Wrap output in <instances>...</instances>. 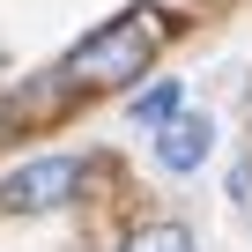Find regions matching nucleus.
<instances>
[{
    "instance_id": "2",
    "label": "nucleus",
    "mask_w": 252,
    "mask_h": 252,
    "mask_svg": "<svg viewBox=\"0 0 252 252\" xmlns=\"http://www.w3.org/2000/svg\"><path fill=\"white\" fill-rule=\"evenodd\" d=\"M74 178H82V163H74V156H37V163H23L8 186H0V208H8V215L60 208V200L74 193Z\"/></svg>"
},
{
    "instance_id": "1",
    "label": "nucleus",
    "mask_w": 252,
    "mask_h": 252,
    "mask_svg": "<svg viewBox=\"0 0 252 252\" xmlns=\"http://www.w3.org/2000/svg\"><path fill=\"white\" fill-rule=\"evenodd\" d=\"M156 52H163V15L156 8H126V15H111L104 30H89L67 52V82H89V89L134 82V74H149Z\"/></svg>"
},
{
    "instance_id": "4",
    "label": "nucleus",
    "mask_w": 252,
    "mask_h": 252,
    "mask_svg": "<svg viewBox=\"0 0 252 252\" xmlns=\"http://www.w3.org/2000/svg\"><path fill=\"white\" fill-rule=\"evenodd\" d=\"M178 111H186V82H156L134 96V126H171Z\"/></svg>"
},
{
    "instance_id": "3",
    "label": "nucleus",
    "mask_w": 252,
    "mask_h": 252,
    "mask_svg": "<svg viewBox=\"0 0 252 252\" xmlns=\"http://www.w3.org/2000/svg\"><path fill=\"white\" fill-rule=\"evenodd\" d=\"M208 149H215V126H208V119H171V134L156 141V163L186 178V171H193V163H200Z\"/></svg>"
},
{
    "instance_id": "5",
    "label": "nucleus",
    "mask_w": 252,
    "mask_h": 252,
    "mask_svg": "<svg viewBox=\"0 0 252 252\" xmlns=\"http://www.w3.org/2000/svg\"><path fill=\"white\" fill-rule=\"evenodd\" d=\"M126 252H193V237H186L178 222H149V230L126 237Z\"/></svg>"
}]
</instances>
